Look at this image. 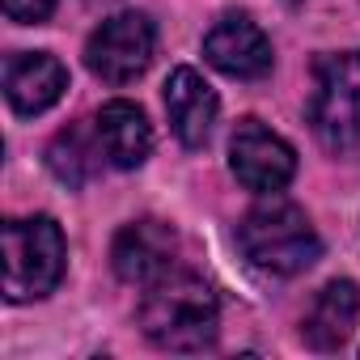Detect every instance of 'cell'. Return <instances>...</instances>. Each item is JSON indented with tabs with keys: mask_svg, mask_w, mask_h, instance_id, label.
Instances as JSON below:
<instances>
[{
	"mask_svg": "<svg viewBox=\"0 0 360 360\" xmlns=\"http://www.w3.org/2000/svg\"><path fill=\"white\" fill-rule=\"evenodd\" d=\"M140 326L165 352H204L217 343V297L195 271L174 267L144 284Z\"/></svg>",
	"mask_w": 360,
	"mask_h": 360,
	"instance_id": "cell-1",
	"label": "cell"
},
{
	"mask_svg": "<svg viewBox=\"0 0 360 360\" xmlns=\"http://www.w3.org/2000/svg\"><path fill=\"white\" fill-rule=\"evenodd\" d=\"M238 250L246 255L250 267H259L267 276H297V271L318 263L322 238L297 204L271 200V204H259L242 217Z\"/></svg>",
	"mask_w": 360,
	"mask_h": 360,
	"instance_id": "cell-2",
	"label": "cell"
},
{
	"mask_svg": "<svg viewBox=\"0 0 360 360\" xmlns=\"http://www.w3.org/2000/svg\"><path fill=\"white\" fill-rule=\"evenodd\" d=\"M309 127L330 153L360 148V51H326L314 60Z\"/></svg>",
	"mask_w": 360,
	"mask_h": 360,
	"instance_id": "cell-3",
	"label": "cell"
},
{
	"mask_svg": "<svg viewBox=\"0 0 360 360\" xmlns=\"http://www.w3.org/2000/svg\"><path fill=\"white\" fill-rule=\"evenodd\" d=\"M64 233L51 217L5 221V297L34 301L47 297L64 276Z\"/></svg>",
	"mask_w": 360,
	"mask_h": 360,
	"instance_id": "cell-4",
	"label": "cell"
},
{
	"mask_svg": "<svg viewBox=\"0 0 360 360\" xmlns=\"http://www.w3.org/2000/svg\"><path fill=\"white\" fill-rule=\"evenodd\" d=\"M157 30L144 13H115L85 43V68L106 85H127L153 64Z\"/></svg>",
	"mask_w": 360,
	"mask_h": 360,
	"instance_id": "cell-5",
	"label": "cell"
},
{
	"mask_svg": "<svg viewBox=\"0 0 360 360\" xmlns=\"http://www.w3.org/2000/svg\"><path fill=\"white\" fill-rule=\"evenodd\" d=\"M229 169L238 174V183L259 195H276L292 183L297 174V153L284 136L263 127L259 119H242L229 140Z\"/></svg>",
	"mask_w": 360,
	"mask_h": 360,
	"instance_id": "cell-6",
	"label": "cell"
},
{
	"mask_svg": "<svg viewBox=\"0 0 360 360\" xmlns=\"http://www.w3.org/2000/svg\"><path fill=\"white\" fill-rule=\"evenodd\" d=\"M110 259H115L119 280H127V284H153L165 271L183 267L178 263V233L153 217L123 225L115 246H110Z\"/></svg>",
	"mask_w": 360,
	"mask_h": 360,
	"instance_id": "cell-7",
	"label": "cell"
},
{
	"mask_svg": "<svg viewBox=\"0 0 360 360\" xmlns=\"http://www.w3.org/2000/svg\"><path fill=\"white\" fill-rule=\"evenodd\" d=\"M204 56L217 72L238 81H259L271 72V43L246 13H225L204 39Z\"/></svg>",
	"mask_w": 360,
	"mask_h": 360,
	"instance_id": "cell-8",
	"label": "cell"
},
{
	"mask_svg": "<svg viewBox=\"0 0 360 360\" xmlns=\"http://www.w3.org/2000/svg\"><path fill=\"white\" fill-rule=\"evenodd\" d=\"M68 89V68L47 51H22L5 64V98L18 115L51 110Z\"/></svg>",
	"mask_w": 360,
	"mask_h": 360,
	"instance_id": "cell-9",
	"label": "cell"
},
{
	"mask_svg": "<svg viewBox=\"0 0 360 360\" xmlns=\"http://www.w3.org/2000/svg\"><path fill=\"white\" fill-rule=\"evenodd\" d=\"M217 110H221V102H217L212 85L195 68H174L169 72V81H165V115H169L174 136L183 140L187 148L208 144Z\"/></svg>",
	"mask_w": 360,
	"mask_h": 360,
	"instance_id": "cell-10",
	"label": "cell"
},
{
	"mask_svg": "<svg viewBox=\"0 0 360 360\" xmlns=\"http://www.w3.org/2000/svg\"><path fill=\"white\" fill-rule=\"evenodd\" d=\"M356 322H360V288L352 280H330L318 288L314 305L305 309L301 339L318 352H335L352 339Z\"/></svg>",
	"mask_w": 360,
	"mask_h": 360,
	"instance_id": "cell-11",
	"label": "cell"
},
{
	"mask_svg": "<svg viewBox=\"0 0 360 360\" xmlns=\"http://www.w3.org/2000/svg\"><path fill=\"white\" fill-rule=\"evenodd\" d=\"M94 127H98V140L106 148V161L119 169H136L153 153V127L136 102H106L98 110Z\"/></svg>",
	"mask_w": 360,
	"mask_h": 360,
	"instance_id": "cell-12",
	"label": "cell"
},
{
	"mask_svg": "<svg viewBox=\"0 0 360 360\" xmlns=\"http://www.w3.org/2000/svg\"><path fill=\"white\" fill-rule=\"evenodd\" d=\"M102 161H106V148L98 140V127L85 131L81 123H72V127H64L47 144V165H51V174L60 178V183H68V187H85L89 178L102 169Z\"/></svg>",
	"mask_w": 360,
	"mask_h": 360,
	"instance_id": "cell-13",
	"label": "cell"
},
{
	"mask_svg": "<svg viewBox=\"0 0 360 360\" xmlns=\"http://www.w3.org/2000/svg\"><path fill=\"white\" fill-rule=\"evenodd\" d=\"M51 9H56V0H5V13H9L13 22H26V26L47 22Z\"/></svg>",
	"mask_w": 360,
	"mask_h": 360,
	"instance_id": "cell-14",
	"label": "cell"
},
{
	"mask_svg": "<svg viewBox=\"0 0 360 360\" xmlns=\"http://www.w3.org/2000/svg\"><path fill=\"white\" fill-rule=\"evenodd\" d=\"M89 5H106V0H89Z\"/></svg>",
	"mask_w": 360,
	"mask_h": 360,
	"instance_id": "cell-15",
	"label": "cell"
}]
</instances>
